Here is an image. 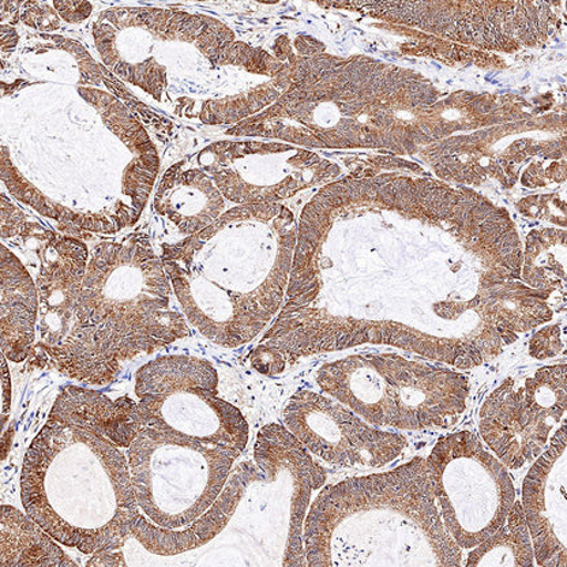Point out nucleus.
I'll use <instances>...</instances> for the list:
<instances>
[{
	"label": "nucleus",
	"mask_w": 567,
	"mask_h": 567,
	"mask_svg": "<svg viewBox=\"0 0 567 567\" xmlns=\"http://www.w3.org/2000/svg\"><path fill=\"white\" fill-rule=\"evenodd\" d=\"M135 401L68 385L23 457L21 499L29 517L63 546L120 551L140 519L127 447Z\"/></svg>",
	"instance_id": "nucleus-1"
},
{
	"label": "nucleus",
	"mask_w": 567,
	"mask_h": 567,
	"mask_svg": "<svg viewBox=\"0 0 567 567\" xmlns=\"http://www.w3.org/2000/svg\"><path fill=\"white\" fill-rule=\"evenodd\" d=\"M297 233L287 206L241 205L164 244L159 256L190 327L224 348L261 334L286 299Z\"/></svg>",
	"instance_id": "nucleus-2"
},
{
	"label": "nucleus",
	"mask_w": 567,
	"mask_h": 567,
	"mask_svg": "<svg viewBox=\"0 0 567 567\" xmlns=\"http://www.w3.org/2000/svg\"><path fill=\"white\" fill-rule=\"evenodd\" d=\"M162 256L145 233L97 241L66 340L50 354L63 375L110 385L124 364L190 336Z\"/></svg>",
	"instance_id": "nucleus-3"
},
{
	"label": "nucleus",
	"mask_w": 567,
	"mask_h": 567,
	"mask_svg": "<svg viewBox=\"0 0 567 567\" xmlns=\"http://www.w3.org/2000/svg\"><path fill=\"white\" fill-rule=\"evenodd\" d=\"M307 566H457L427 461L324 487L307 512Z\"/></svg>",
	"instance_id": "nucleus-4"
},
{
	"label": "nucleus",
	"mask_w": 567,
	"mask_h": 567,
	"mask_svg": "<svg viewBox=\"0 0 567 567\" xmlns=\"http://www.w3.org/2000/svg\"><path fill=\"white\" fill-rule=\"evenodd\" d=\"M135 423L127 447L140 509L133 539L151 554L174 557L220 498L241 452Z\"/></svg>",
	"instance_id": "nucleus-5"
},
{
	"label": "nucleus",
	"mask_w": 567,
	"mask_h": 567,
	"mask_svg": "<svg viewBox=\"0 0 567 567\" xmlns=\"http://www.w3.org/2000/svg\"><path fill=\"white\" fill-rule=\"evenodd\" d=\"M317 386L378 429L451 427L468 403V378L398 353H357L323 364Z\"/></svg>",
	"instance_id": "nucleus-6"
},
{
	"label": "nucleus",
	"mask_w": 567,
	"mask_h": 567,
	"mask_svg": "<svg viewBox=\"0 0 567 567\" xmlns=\"http://www.w3.org/2000/svg\"><path fill=\"white\" fill-rule=\"evenodd\" d=\"M134 416L187 439L244 453L250 429L244 413L218 395L217 370L208 360L168 354L135 375Z\"/></svg>",
	"instance_id": "nucleus-7"
},
{
	"label": "nucleus",
	"mask_w": 567,
	"mask_h": 567,
	"mask_svg": "<svg viewBox=\"0 0 567 567\" xmlns=\"http://www.w3.org/2000/svg\"><path fill=\"white\" fill-rule=\"evenodd\" d=\"M425 461L442 523L460 548L481 545L504 524L516 492L505 465L476 435L443 436Z\"/></svg>",
	"instance_id": "nucleus-8"
},
{
	"label": "nucleus",
	"mask_w": 567,
	"mask_h": 567,
	"mask_svg": "<svg viewBox=\"0 0 567 567\" xmlns=\"http://www.w3.org/2000/svg\"><path fill=\"white\" fill-rule=\"evenodd\" d=\"M190 156L235 206L277 204L340 174L317 153L276 142L216 141Z\"/></svg>",
	"instance_id": "nucleus-9"
},
{
	"label": "nucleus",
	"mask_w": 567,
	"mask_h": 567,
	"mask_svg": "<svg viewBox=\"0 0 567 567\" xmlns=\"http://www.w3.org/2000/svg\"><path fill=\"white\" fill-rule=\"evenodd\" d=\"M566 363L507 378L478 412L486 445L509 470H519L546 451L567 408Z\"/></svg>",
	"instance_id": "nucleus-10"
},
{
	"label": "nucleus",
	"mask_w": 567,
	"mask_h": 567,
	"mask_svg": "<svg viewBox=\"0 0 567 567\" xmlns=\"http://www.w3.org/2000/svg\"><path fill=\"white\" fill-rule=\"evenodd\" d=\"M282 423L307 452L342 468H380L408 446L403 435L375 427L350 408L309 389L288 399Z\"/></svg>",
	"instance_id": "nucleus-11"
},
{
	"label": "nucleus",
	"mask_w": 567,
	"mask_h": 567,
	"mask_svg": "<svg viewBox=\"0 0 567 567\" xmlns=\"http://www.w3.org/2000/svg\"><path fill=\"white\" fill-rule=\"evenodd\" d=\"M31 218H23L9 239L39 259L35 274L40 305L38 342L31 360L45 368L50 354L70 333L91 250L76 236L53 233Z\"/></svg>",
	"instance_id": "nucleus-12"
},
{
	"label": "nucleus",
	"mask_w": 567,
	"mask_h": 567,
	"mask_svg": "<svg viewBox=\"0 0 567 567\" xmlns=\"http://www.w3.org/2000/svg\"><path fill=\"white\" fill-rule=\"evenodd\" d=\"M566 442L564 423L523 484L524 516L542 567H567Z\"/></svg>",
	"instance_id": "nucleus-13"
},
{
	"label": "nucleus",
	"mask_w": 567,
	"mask_h": 567,
	"mask_svg": "<svg viewBox=\"0 0 567 567\" xmlns=\"http://www.w3.org/2000/svg\"><path fill=\"white\" fill-rule=\"evenodd\" d=\"M153 210L173 229L176 240L190 238L217 221L227 209V200L192 156L165 171L153 195Z\"/></svg>",
	"instance_id": "nucleus-14"
},
{
	"label": "nucleus",
	"mask_w": 567,
	"mask_h": 567,
	"mask_svg": "<svg viewBox=\"0 0 567 567\" xmlns=\"http://www.w3.org/2000/svg\"><path fill=\"white\" fill-rule=\"evenodd\" d=\"M38 286L21 258L2 244V353L11 362L31 360L38 342Z\"/></svg>",
	"instance_id": "nucleus-15"
},
{
	"label": "nucleus",
	"mask_w": 567,
	"mask_h": 567,
	"mask_svg": "<svg viewBox=\"0 0 567 567\" xmlns=\"http://www.w3.org/2000/svg\"><path fill=\"white\" fill-rule=\"evenodd\" d=\"M0 567L75 566L53 537L16 507L2 506Z\"/></svg>",
	"instance_id": "nucleus-16"
},
{
	"label": "nucleus",
	"mask_w": 567,
	"mask_h": 567,
	"mask_svg": "<svg viewBox=\"0 0 567 567\" xmlns=\"http://www.w3.org/2000/svg\"><path fill=\"white\" fill-rule=\"evenodd\" d=\"M535 554L532 547L527 519L522 502H514L504 524L489 535L468 555V566H534Z\"/></svg>",
	"instance_id": "nucleus-17"
},
{
	"label": "nucleus",
	"mask_w": 567,
	"mask_h": 567,
	"mask_svg": "<svg viewBox=\"0 0 567 567\" xmlns=\"http://www.w3.org/2000/svg\"><path fill=\"white\" fill-rule=\"evenodd\" d=\"M52 8L50 3H22L20 21L34 31L55 32L61 28V20H59L56 10Z\"/></svg>",
	"instance_id": "nucleus-18"
},
{
	"label": "nucleus",
	"mask_w": 567,
	"mask_h": 567,
	"mask_svg": "<svg viewBox=\"0 0 567 567\" xmlns=\"http://www.w3.org/2000/svg\"><path fill=\"white\" fill-rule=\"evenodd\" d=\"M564 350L565 341L559 324L543 328L529 342L530 357L539 360L558 357Z\"/></svg>",
	"instance_id": "nucleus-19"
},
{
	"label": "nucleus",
	"mask_w": 567,
	"mask_h": 567,
	"mask_svg": "<svg viewBox=\"0 0 567 567\" xmlns=\"http://www.w3.org/2000/svg\"><path fill=\"white\" fill-rule=\"evenodd\" d=\"M251 368L266 377H276L282 374L287 369V360L280 351L265 344H258L250 352Z\"/></svg>",
	"instance_id": "nucleus-20"
},
{
	"label": "nucleus",
	"mask_w": 567,
	"mask_h": 567,
	"mask_svg": "<svg viewBox=\"0 0 567 567\" xmlns=\"http://www.w3.org/2000/svg\"><path fill=\"white\" fill-rule=\"evenodd\" d=\"M52 6L68 23L84 22L93 11V4L89 2H53Z\"/></svg>",
	"instance_id": "nucleus-21"
},
{
	"label": "nucleus",
	"mask_w": 567,
	"mask_h": 567,
	"mask_svg": "<svg viewBox=\"0 0 567 567\" xmlns=\"http://www.w3.org/2000/svg\"><path fill=\"white\" fill-rule=\"evenodd\" d=\"M2 368H3V383H2V390H3V424H6V421H8L9 411L11 406V378L10 372L8 368V359L3 357L2 360Z\"/></svg>",
	"instance_id": "nucleus-22"
}]
</instances>
